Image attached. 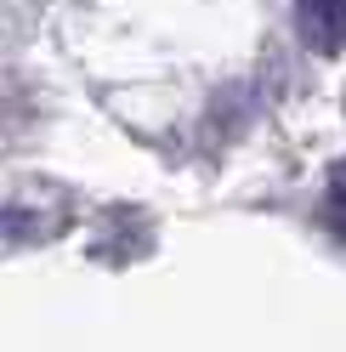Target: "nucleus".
<instances>
[{
  "mask_svg": "<svg viewBox=\"0 0 346 352\" xmlns=\"http://www.w3.org/2000/svg\"><path fill=\"white\" fill-rule=\"evenodd\" d=\"M335 216H341V222H335V228H341V233H346V182H341V188H335Z\"/></svg>",
  "mask_w": 346,
  "mask_h": 352,
  "instance_id": "f03ea898",
  "label": "nucleus"
},
{
  "mask_svg": "<svg viewBox=\"0 0 346 352\" xmlns=\"http://www.w3.org/2000/svg\"><path fill=\"white\" fill-rule=\"evenodd\" d=\"M295 23L318 52H335L346 40V0H295Z\"/></svg>",
  "mask_w": 346,
  "mask_h": 352,
  "instance_id": "f257e3e1",
  "label": "nucleus"
}]
</instances>
